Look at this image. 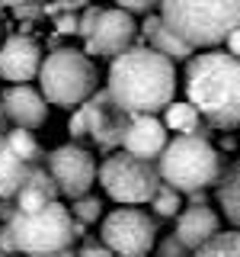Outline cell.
<instances>
[{
  "label": "cell",
  "instance_id": "obj_15",
  "mask_svg": "<svg viewBox=\"0 0 240 257\" xmlns=\"http://www.w3.org/2000/svg\"><path fill=\"white\" fill-rule=\"evenodd\" d=\"M221 231V215L212 206H189L176 215V231L173 238L186 251H198L205 241H212Z\"/></svg>",
  "mask_w": 240,
  "mask_h": 257
},
{
  "label": "cell",
  "instance_id": "obj_31",
  "mask_svg": "<svg viewBox=\"0 0 240 257\" xmlns=\"http://www.w3.org/2000/svg\"><path fill=\"white\" fill-rule=\"evenodd\" d=\"M224 45H228V55H234V58H240V26L230 32L228 39H224Z\"/></svg>",
  "mask_w": 240,
  "mask_h": 257
},
{
  "label": "cell",
  "instance_id": "obj_18",
  "mask_svg": "<svg viewBox=\"0 0 240 257\" xmlns=\"http://www.w3.org/2000/svg\"><path fill=\"white\" fill-rule=\"evenodd\" d=\"M218 203L224 209V219L240 231V158L218 177Z\"/></svg>",
  "mask_w": 240,
  "mask_h": 257
},
{
  "label": "cell",
  "instance_id": "obj_36",
  "mask_svg": "<svg viewBox=\"0 0 240 257\" xmlns=\"http://www.w3.org/2000/svg\"><path fill=\"white\" fill-rule=\"evenodd\" d=\"M4 139H6V132H0V151H4Z\"/></svg>",
  "mask_w": 240,
  "mask_h": 257
},
{
  "label": "cell",
  "instance_id": "obj_2",
  "mask_svg": "<svg viewBox=\"0 0 240 257\" xmlns=\"http://www.w3.org/2000/svg\"><path fill=\"white\" fill-rule=\"evenodd\" d=\"M186 96L208 125H240V58L218 48L186 61Z\"/></svg>",
  "mask_w": 240,
  "mask_h": 257
},
{
  "label": "cell",
  "instance_id": "obj_21",
  "mask_svg": "<svg viewBox=\"0 0 240 257\" xmlns=\"http://www.w3.org/2000/svg\"><path fill=\"white\" fill-rule=\"evenodd\" d=\"M4 148L13 158L26 161V164H42V148H38V142L32 139V132H26V128H6Z\"/></svg>",
  "mask_w": 240,
  "mask_h": 257
},
{
  "label": "cell",
  "instance_id": "obj_20",
  "mask_svg": "<svg viewBox=\"0 0 240 257\" xmlns=\"http://www.w3.org/2000/svg\"><path fill=\"white\" fill-rule=\"evenodd\" d=\"M29 167L26 161H20V158H13L10 151H0V199H13L16 196V190H20V183L26 180V174H29Z\"/></svg>",
  "mask_w": 240,
  "mask_h": 257
},
{
  "label": "cell",
  "instance_id": "obj_19",
  "mask_svg": "<svg viewBox=\"0 0 240 257\" xmlns=\"http://www.w3.org/2000/svg\"><path fill=\"white\" fill-rule=\"evenodd\" d=\"M164 128H173V132L180 135H202V139H208L205 132V119L196 112V106L192 103H170V106H164Z\"/></svg>",
  "mask_w": 240,
  "mask_h": 257
},
{
  "label": "cell",
  "instance_id": "obj_30",
  "mask_svg": "<svg viewBox=\"0 0 240 257\" xmlns=\"http://www.w3.org/2000/svg\"><path fill=\"white\" fill-rule=\"evenodd\" d=\"M77 257H112V251H106L102 244H86L77 251Z\"/></svg>",
  "mask_w": 240,
  "mask_h": 257
},
{
  "label": "cell",
  "instance_id": "obj_6",
  "mask_svg": "<svg viewBox=\"0 0 240 257\" xmlns=\"http://www.w3.org/2000/svg\"><path fill=\"white\" fill-rule=\"evenodd\" d=\"M13 238V247L29 257H48L54 251H68L74 244V219L70 209L61 203H52L38 212H16L4 222Z\"/></svg>",
  "mask_w": 240,
  "mask_h": 257
},
{
  "label": "cell",
  "instance_id": "obj_4",
  "mask_svg": "<svg viewBox=\"0 0 240 257\" xmlns=\"http://www.w3.org/2000/svg\"><path fill=\"white\" fill-rule=\"evenodd\" d=\"M157 174L176 193H198L221 177V155L202 135H176L157 158Z\"/></svg>",
  "mask_w": 240,
  "mask_h": 257
},
{
  "label": "cell",
  "instance_id": "obj_35",
  "mask_svg": "<svg viewBox=\"0 0 240 257\" xmlns=\"http://www.w3.org/2000/svg\"><path fill=\"white\" fill-rule=\"evenodd\" d=\"M6 125H10V122H6V112H4V106H0V132H6Z\"/></svg>",
  "mask_w": 240,
  "mask_h": 257
},
{
  "label": "cell",
  "instance_id": "obj_24",
  "mask_svg": "<svg viewBox=\"0 0 240 257\" xmlns=\"http://www.w3.org/2000/svg\"><path fill=\"white\" fill-rule=\"evenodd\" d=\"M102 215V203L96 196H80V199H70V219L80 222V225H93L96 219Z\"/></svg>",
  "mask_w": 240,
  "mask_h": 257
},
{
  "label": "cell",
  "instance_id": "obj_34",
  "mask_svg": "<svg viewBox=\"0 0 240 257\" xmlns=\"http://www.w3.org/2000/svg\"><path fill=\"white\" fill-rule=\"evenodd\" d=\"M4 7H22V4H29V0H0Z\"/></svg>",
  "mask_w": 240,
  "mask_h": 257
},
{
  "label": "cell",
  "instance_id": "obj_32",
  "mask_svg": "<svg viewBox=\"0 0 240 257\" xmlns=\"http://www.w3.org/2000/svg\"><path fill=\"white\" fill-rule=\"evenodd\" d=\"M0 251H4V254H16L13 238H10V231H6V225H0Z\"/></svg>",
  "mask_w": 240,
  "mask_h": 257
},
{
  "label": "cell",
  "instance_id": "obj_25",
  "mask_svg": "<svg viewBox=\"0 0 240 257\" xmlns=\"http://www.w3.org/2000/svg\"><path fill=\"white\" fill-rule=\"evenodd\" d=\"M118 4V10H125V13H141V16H150L157 10V4L160 0H116Z\"/></svg>",
  "mask_w": 240,
  "mask_h": 257
},
{
  "label": "cell",
  "instance_id": "obj_9",
  "mask_svg": "<svg viewBox=\"0 0 240 257\" xmlns=\"http://www.w3.org/2000/svg\"><path fill=\"white\" fill-rule=\"evenodd\" d=\"M45 171L54 180L58 193H64L70 199H80L90 193L93 180H96V161L80 145H61V148H54L45 158Z\"/></svg>",
  "mask_w": 240,
  "mask_h": 257
},
{
  "label": "cell",
  "instance_id": "obj_13",
  "mask_svg": "<svg viewBox=\"0 0 240 257\" xmlns=\"http://www.w3.org/2000/svg\"><path fill=\"white\" fill-rule=\"evenodd\" d=\"M0 106L6 112V122H13V128H32L45 125L48 122V103L45 96L29 84H16V87H6L4 96H0Z\"/></svg>",
  "mask_w": 240,
  "mask_h": 257
},
{
  "label": "cell",
  "instance_id": "obj_10",
  "mask_svg": "<svg viewBox=\"0 0 240 257\" xmlns=\"http://www.w3.org/2000/svg\"><path fill=\"white\" fill-rule=\"evenodd\" d=\"M86 122V139H93L100 148H116L125 139V128L132 122V112H125L116 100L109 96V90H96L90 100L80 106Z\"/></svg>",
  "mask_w": 240,
  "mask_h": 257
},
{
  "label": "cell",
  "instance_id": "obj_14",
  "mask_svg": "<svg viewBox=\"0 0 240 257\" xmlns=\"http://www.w3.org/2000/svg\"><path fill=\"white\" fill-rule=\"evenodd\" d=\"M166 148V128L157 116H132V122L125 128L122 151L141 161H154L160 158V151Z\"/></svg>",
  "mask_w": 240,
  "mask_h": 257
},
{
  "label": "cell",
  "instance_id": "obj_27",
  "mask_svg": "<svg viewBox=\"0 0 240 257\" xmlns=\"http://www.w3.org/2000/svg\"><path fill=\"white\" fill-rule=\"evenodd\" d=\"M160 257H189V251H186V247H182L180 241L170 235V238L160 241Z\"/></svg>",
  "mask_w": 240,
  "mask_h": 257
},
{
  "label": "cell",
  "instance_id": "obj_17",
  "mask_svg": "<svg viewBox=\"0 0 240 257\" xmlns=\"http://www.w3.org/2000/svg\"><path fill=\"white\" fill-rule=\"evenodd\" d=\"M141 32H144V39H148V48L160 52L164 58H170L173 64H176V61H189L192 55H196V52H192V48L182 42V39L176 36V32L166 26L160 16H154V13L144 20V29H141Z\"/></svg>",
  "mask_w": 240,
  "mask_h": 257
},
{
  "label": "cell",
  "instance_id": "obj_3",
  "mask_svg": "<svg viewBox=\"0 0 240 257\" xmlns=\"http://www.w3.org/2000/svg\"><path fill=\"white\" fill-rule=\"evenodd\" d=\"M160 20L192 52L214 48L240 26V0H160Z\"/></svg>",
  "mask_w": 240,
  "mask_h": 257
},
{
  "label": "cell",
  "instance_id": "obj_1",
  "mask_svg": "<svg viewBox=\"0 0 240 257\" xmlns=\"http://www.w3.org/2000/svg\"><path fill=\"white\" fill-rule=\"evenodd\" d=\"M106 90L132 116L164 112L176 93V64L148 45H132L112 58Z\"/></svg>",
  "mask_w": 240,
  "mask_h": 257
},
{
  "label": "cell",
  "instance_id": "obj_22",
  "mask_svg": "<svg viewBox=\"0 0 240 257\" xmlns=\"http://www.w3.org/2000/svg\"><path fill=\"white\" fill-rule=\"evenodd\" d=\"M189 257H240V231H218L212 241H205Z\"/></svg>",
  "mask_w": 240,
  "mask_h": 257
},
{
  "label": "cell",
  "instance_id": "obj_29",
  "mask_svg": "<svg viewBox=\"0 0 240 257\" xmlns=\"http://www.w3.org/2000/svg\"><path fill=\"white\" fill-rule=\"evenodd\" d=\"M54 26H58V32L70 36V32H77V16L74 13H58L54 16Z\"/></svg>",
  "mask_w": 240,
  "mask_h": 257
},
{
  "label": "cell",
  "instance_id": "obj_28",
  "mask_svg": "<svg viewBox=\"0 0 240 257\" xmlns=\"http://www.w3.org/2000/svg\"><path fill=\"white\" fill-rule=\"evenodd\" d=\"M68 132H70V139L74 142H80V139H86V122H84V112H74L70 116V122H68Z\"/></svg>",
  "mask_w": 240,
  "mask_h": 257
},
{
  "label": "cell",
  "instance_id": "obj_26",
  "mask_svg": "<svg viewBox=\"0 0 240 257\" xmlns=\"http://www.w3.org/2000/svg\"><path fill=\"white\" fill-rule=\"evenodd\" d=\"M96 16H100V7H86V10H84V16H80V20H77V36H90V32H93V26H96Z\"/></svg>",
  "mask_w": 240,
  "mask_h": 257
},
{
  "label": "cell",
  "instance_id": "obj_12",
  "mask_svg": "<svg viewBox=\"0 0 240 257\" xmlns=\"http://www.w3.org/2000/svg\"><path fill=\"white\" fill-rule=\"evenodd\" d=\"M38 68H42V48L36 39L10 36L0 45V77L10 80V87L29 84L32 77H38Z\"/></svg>",
  "mask_w": 240,
  "mask_h": 257
},
{
  "label": "cell",
  "instance_id": "obj_16",
  "mask_svg": "<svg viewBox=\"0 0 240 257\" xmlns=\"http://www.w3.org/2000/svg\"><path fill=\"white\" fill-rule=\"evenodd\" d=\"M16 212H38V209L58 203V187H54V180L48 177L45 164H32L26 180L20 183V190H16Z\"/></svg>",
  "mask_w": 240,
  "mask_h": 257
},
{
  "label": "cell",
  "instance_id": "obj_33",
  "mask_svg": "<svg viewBox=\"0 0 240 257\" xmlns=\"http://www.w3.org/2000/svg\"><path fill=\"white\" fill-rule=\"evenodd\" d=\"M48 257H77V251H70V247H68V251H54V254H48Z\"/></svg>",
  "mask_w": 240,
  "mask_h": 257
},
{
  "label": "cell",
  "instance_id": "obj_11",
  "mask_svg": "<svg viewBox=\"0 0 240 257\" xmlns=\"http://www.w3.org/2000/svg\"><path fill=\"white\" fill-rule=\"evenodd\" d=\"M134 36H138V26H134L132 13L118 10V7H112V10H100L93 32L84 39V42H86L84 55L116 58V55H122V52H128V48L134 45Z\"/></svg>",
  "mask_w": 240,
  "mask_h": 257
},
{
  "label": "cell",
  "instance_id": "obj_7",
  "mask_svg": "<svg viewBox=\"0 0 240 257\" xmlns=\"http://www.w3.org/2000/svg\"><path fill=\"white\" fill-rule=\"evenodd\" d=\"M96 177H100V187L106 190V196L116 199L118 206H144V203H150V196H154L157 187L164 183L154 161L132 158V155H125V151L109 155L100 164Z\"/></svg>",
  "mask_w": 240,
  "mask_h": 257
},
{
  "label": "cell",
  "instance_id": "obj_5",
  "mask_svg": "<svg viewBox=\"0 0 240 257\" xmlns=\"http://www.w3.org/2000/svg\"><path fill=\"white\" fill-rule=\"evenodd\" d=\"M38 87L52 106H80L96 93V64L80 48H54L38 68Z\"/></svg>",
  "mask_w": 240,
  "mask_h": 257
},
{
  "label": "cell",
  "instance_id": "obj_23",
  "mask_svg": "<svg viewBox=\"0 0 240 257\" xmlns=\"http://www.w3.org/2000/svg\"><path fill=\"white\" fill-rule=\"evenodd\" d=\"M150 209H154L160 219H176V215L182 212V193H176L173 187L160 183L157 193L150 196Z\"/></svg>",
  "mask_w": 240,
  "mask_h": 257
},
{
  "label": "cell",
  "instance_id": "obj_8",
  "mask_svg": "<svg viewBox=\"0 0 240 257\" xmlns=\"http://www.w3.org/2000/svg\"><path fill=\"white\" fill-rule=\"evenodd\" d=\"M100 235L102 247L112 251V257H148V251L157 241V222L144 209L118 206L102 219Z\"/></svg>",
  "mask_w": 240,
  "mask_h": 257
}]
</instances>
